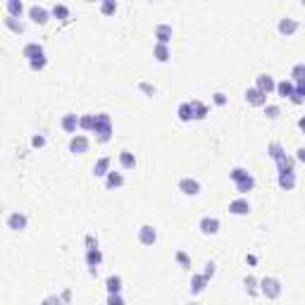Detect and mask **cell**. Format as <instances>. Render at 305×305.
I'll list each match as a JSON object with an SVG mask.
<instances>
[{"mask_svg": "<svg viewBox=\"0 0 305 305\" xmlns=\"http://www.w3.org/2000/svg\"><path fill=\"white\" fill-rule=\"evenodd\" d=\"M229 176H231V181L236 184V191H239V193H251L253 188H255V176H253L248 169H243V167H234V169L229 172Z\"/></svg>", "mask_w": 305, "mask_h": 305, "instance_id": "1", "label": "cell"}, {"mask_svg": "<svg viewBox=\"0 0 305 305\" xmlns=\"http://www.w3.org/2000/svg\"><path fill=\"white\" fill-rule=\"evenodd\" d=\"M93 134L100 143H108L112 139V120H110L108 112H98L96 122H93Z\"/></svg>", "mask_w": 305, "mask_h": 305, "instance_id": "2", "label": "cell"}, {"mask_svg": "<svg viewBox=\"0 0 305 305\" xmlns=\"http://www.w3.org/2000/svg\"><path fill=\"white\" fill-rule=\"evenodd\" d=\"M258 291H260L267 301H277L282 296V282L277 277H265L262 282H258Z\"/></svg>", "mask_w": 305, "mask_h": 305, "instance_id": "3", "label": "cell"}, {"mask_svg": "<svg viewBox=\"0 0 305 305\" xmlns=\"http://www.w3.org/2000/svg\"><path fill=\"white\" fill-rule=\"evenodd\" d=\"M277 184L284 191H294L296 184H298V176H296V169H282L279 176H277Z\"/></svg>", "mask_w": 305, "mask_h": 305, "instance_id": "4", "label": "cell"}, {"mask_svg": "<svg viewBox=\"0 0 305 305\" xmlns=\"http://www.w3.org/2000/svg\"><path fill=\"white\" fill-rule=\"evenodd\" d=\"M139 241H141V246H155L157 243V229L152 227V224H143L139 229Z\"/></svg>", "mask_w": 305, "mask_h": 305, "instance_id": "5", "label": "cell"}, {"mask_svg": "<svg viewBox=\"0 0 305 305\" xmlns=\"http://www.w3.org/2000/svg\"><path fill=\"white\" fill-rule=\"evenodd\" d=\"M29 19H31L33 24H38V26H43V24H48V19H50V10H45L43 5H31V7H29Z\"/></svg>", "mask_w": 305, "mask_h": 305, "instance_id": "6", "label": "cell"}, {"mask_svg": "<svg viewBox=\"0 0 305 305\" xmlns=\"http://www.w3.org/2000/svg\"><path fill=\"white\" fill-rule=\"evenodd\" d=\"M179 191L184 196H198L200 193V181L193 179V176H184V179H179Z\"/></svg>", "mask_w": 305, "mask_h": 305, "instance_id": "7", "label": "cell"}, {"mask_svg": "<svg viewBox=\"0 0 305 305\" xmlns=\"http://www.w3.org/2000/svg\"><path fill=\"white\" fill-rule=\"evenodd\" d=\"M88 139L84 136V134H74L72 136V141H69V152H74V155H84V152H88Z\"/></svg>", "mask_w": 305, "mask_h": 305, "instance_id": "8", "label": "cell"}, {"mask_svg": "<svg viewBox=\"0 0 305 305\" xmlns=\"http://www.w3.org/2000/svg\"><path fill=\"white\" fill-rule=\"evenodd\" d=\"M274 86H277V81H274L270 74H258V79H255V88H258L260 93H265V96H272Z\"/></svg>", "mask_w": 305, "mask_h": 305, "instance_id": "9", "label": "cell"}, {"mask_svg": "<svg viewBox=\"0 0 305 305\" xmlns=\"http://www.w3.org/2000/svg\"><path fill=\"white\" fill-rule=\"evenodd\" d=\"M229 212L236 215V217H246V215H251V203L246 198H236V200L229 203Z\"/></svg>", "mask_w": 305, "mask_h": 305, "instance_id": "10", "label": "cell"}, {"mask_svg": "<svg viewBox=\"0 0 305 305\" xmlns=\"http://www.w3.org/2000/svg\"><path fill=\"white\" fill-rule=\"evenodd\" d=\"M246 103H248V105H253V108H265V105H267V96H265V93H260L258 88L253 86V88H248V91H246Z\"/></svg>", "mask_w": 305, "mask_h": 305, "instance_id": "11", "label": "cell"}, {"mask_svg": "<svg viewBox=\"0 0 305 305\" xmlns=\"http://www.w3.org/2000/svg\"><path fill=\"white\" fill-rule=\"evenodd\" d=\"M26 224H29V217L24 212H12L7 217V229H12V231H24Z\"/></svg>", "mask_w": 305, "mask_h": 305, "instance_id": "12", "label": "cell"}, {"mask_svg": "<svg viewBox=\"0 0 305 305\" xmlns=\"http://www.w3.org/2000/svg\"><path fill=\"white\" fill-rule=\"evenodd\" d=\"M198 227H200V231H203L205 236H215V234H219V227H222V224H219L217 217H203Z\"/></svg>", "mask_w": 305, "mask_h": 305, "instance_id": "13", "label": "cell"}, {"mask_svg": "<svg viewBox=\"0 0 305 305\" xmlns=\"http://www.w3.org/2000/svg\"><path fill=\"white\" fill-rule=\"evenodd\" d=\"M22 55L29 60V62H33V60H41V57H45V50H43V45L41 43H26L24 45V50Z\"/></svg>", "mask_w": 305, "mask_h": 305, "instance_id": "14", "label": "cell"}, {"mask_svg": "<svg viewBox=\"0 0 305 305\" xmlns=\"http://www.w3.org/2000/svg\"><path fill=\"white\" fill-rule=\"evenodd\" d=\"M172 36H174V31H172L169 24H157V26H155V38H157L160 45H169Z\"/></svg>", "mask_w": 305, "mask_h": 305, "instance_id": "15", "label": "cell"}, {"mask_svg": "<svg viewBox=\"0 0 305 305\" xmlns=\"http://www.w3.org/2000/svg\"><path fill=\"white\" fill-rule=\"evenodd\" d=\"M277 29H279V33H282V36H294V33L301 29V24L296 22V19H291V17H284V19H279Z\"/></svg>", "mask_w": 305, "mask_h": 305, "instance_id": "16", "label": "cell"}, {"mask_svg": "<svg viewBox=\"0 0 305 305\" xmlns=\"http://www.w3.org/2000/svg\"><path fill=\"white\" fill-rule=\"evenodd\" d=\"M122 186H124V174L110 169L108 176H105V188H108V191H117V188H122Z\"/></svg>", "mask_w": 305, "mask_h": 305, "instance_id": "17", "label": "cell"}, {"mask_svg": "<svg viewBox=\"0 0 305 305\" xmlns=\"http://www.w3.org/2000/svg\"><path fill=\"white\" fill-rule=\"evenodd\" d=\"M188 110H191V120H205L207 105L200 100H188Z\"/></svg>", "mask_w": 305, "mask_h": 305, "instance_id": "18", "label": "cell"}, {"mask_svg": "<svg viewBox=\"0 0 305 305\" xmlns=\"http://www.w3.org/2000/svg\"><path fill=\"white\" fill-rule=\"evenodd\" d=\"M60 127H62V131H67V134H76V129H79V117H76L74 112H69V115L62 117Z\"/></svg>", "mask_w": 305, "mask_h": 305, "instance_id": "19", "label": "cell"}, {"mask_svg": "<svg viewBox=\"0 0 305 305\" xmlns=\"http://www.w3.org/2000/svg\"><path fill=\"white\" fill-rule=\"evenodd\" d=\"M274 91H277V96H279V98H291V96H294V81H289V79L277 81Z\"/></svg>", "mask_w": 305, "mask_h": 305, "instance_id": "20", "label": "cell"}, {"mask_svg": "<svg viewBox=\"0 0 305 305\" xmlns=\"http://www.w3.org/2000/svg\"><path fill=\"white\" fill-rule=\"evenodd\" d=\"M207 284H210V282H207V279L203 277V274H191V294H193V296L203 294Z\"/></svg>", "mask_w": 305, "mask_h": 305, "instance_id": "21", "label": "cell"}, {"mask_svg": "<svg viewBox=\"0 0 305 305\" xmlns=\"http://www.w3.org/2000/svg\"><path fill=\"white\" fill-rule=\"evenodd\" d=\"M105 289H108V296L122 294V277H117V274H110L108 279H105Z\"/></svg>", "mask_w": 305, "mask_h": 305, "instance_id": "22", "label": "cell"}, {"mask_svg": "<svg viewBox=\"0 0 305 305\" xmlns=\"http://www.w3.org/2000/svg\"><path fill=\"white\" fill-rule=\"evenodd\" d=\"M120 164H122V169H136V155L131 151H122L120 152Z\"/></svg>", "mask_w": 305, "mask_h": 305, "instance_id": "23", "label": "cell"}, {"mask_svg": "<svg viewBox=\"0 0 305 305\" xmlns=\"http://www.w3.org/2000/svg\"><path fill=\"white\" fill-rule=\"evenodd\" d=\"M100 262H103V253H100V248H91V251H86V265L91 267V270H98Z\"/></svg>", "mask_w": 305, "mask_h": 305, "instance_id": "24", "label": "cell"}, {"mask_svg": "<svg viewBox=\"0 0 305 305\" xmlns=\"http://www.w3.org/2000/svg\"><path fill=\"white\" fill-rule=\"evenodd\" d=\"M152 57H155L157 62H169V57H172V53H169V45L155 43V48H152Z\"/></svg>", "mask_w": 305, "mask_h": 305, "instance_id": "25", "label": "cell"}, {"mask_svg": "<svg viewBox=\"0 0 305 305\" xmlns=\"http://www.w3.org/2000/svg\"><path fill=\"white\" fill-rule=\"evenodd\" d=\"M267 155L272 157L274 162H279V160H282L284 155H286V151H284V146H282L279 141H272L270 146H267Z\"/></svg>", "mask_w": 305, "mask_h": 305, "instance_id": "26", "label": "cell"}, {"mask_svg": "<svg viewBox=\"0 0 305 305\" xmlns=\"http://www.w3.org/2000/svg\"><path fill=\"white\" fill-rule=\"evenodd\" d=\"M110 172V157H100V160H96V164H93V176H108Z\"/></svg>", "mask_w": 305, "mask_h": 305, "instance_id": "27", "label": "cell"}, {"mask_svg": "<svg viewBox=\"0 0 305 305\" xmlns=\"http://www.w3.org/2000/svg\"><path fill=\"white\" fill-rule=\"evenodd\" d=\"M24 12V2L22 0H7V17H14V19H19Z\"/></svg>", "mask_w": 305, "mask_h": 305, "instance_id": "28", "label": "cell"}, {"mask_svg": "<svg viewBox=\"0 0 305 305\" xmlns=\"http://www.w3.org/2000/svg\"><path fill=\"white\" fill-rule=\"evenodd\" d=\"M5 26H7L12 33H17V36L26 31V24H24L22 19H14V17H5Z\"/></svg>", "mask_w": 305, "mask_h": 305, "instance_id": "29", "label": "cell"}, {"mask_svg": "<svg viewBox=\"0 0 305 305\" xmlns=\"http://www.w3.org/2000/svg\"><path fill=\"white\" fill-rule=\"evenodd\" d=\"M291 103H296V105H303L305 103V81H301V84H294V96H291Z\"/></svg>", "mask_w": 305, "mask_h": 305, "instance_id": "30", "label": "cell"}, {"mask_svg": "<svg viewBox=\"0 0 305 305\" xmlns=\"http://www.w3.org/2000/svg\"><path fill=\"white\" fill-rule=\"evenodd\" d=\"M50 14H53L55 19L65 22V19H69V7H67V5H62V2H57V5H53V10H50Z\"/></svg>", "mask_w": 305, "mask_h": 305, "instance_id": "31", "label": "cell"}, {"mask_svg": "<svg viewBox=\"0 0 305 305\" xmlns=\"http://www.w3.org/2000/svg\"><path fill=\"white\" fill-rule=\"evenodd\" d=\"M243 286H246V294H248V296H258V294H260V291H258V279H255V277H251V274L243 279Z\"/></svg>", "mask_w": 305, "mask_h": 305, "instance_id": "32", "label": "cell"}, {"mask_svg": "<svg viewBox=\"0 0 305 305\" xmlns=\"http://www.w3.org/2000/svg\"><path fill=\"white\" fill-rule=\"evenodd\" d=\"M93 122H96V115H84V117H79V129L93 131Z\"/></svg>", "mask_w": 305, "mask_h": 305, "instance_id": "33", "label": "cell"}, {"mask_svg": "<svg viewBox=\"0 0 305 305\" xmlns=\"http://www.w3.org/2000/svg\"><path fill=\"white\" fill-rule=\"evenodd\" d=\"M291 79H294V84H301V81H305V65H303V62H298V65L294 67V72H291Z\"/></svg>", "mask_w": 305, "mask_h": 305, "instance_id": "34", "label": "cell"}, {"mask_svg": "<svg viewBox=\"0 0 305 305\" xmlns=\"http://www.w3.org/2000/svg\"><path fill=\"white\" fill-rule=\"evenodd\" d=\"M100 12H103L105 17L115 14V12H117V2H115V0H103V2H100Z\"/></svg>", "mask_w": 305, "mask_h": 305, "instance_id": "35", "label": "cell"}, {"mask_svg": "<svg viewBox=\"0 0 305 305\" xmlns=\"http://www.w3.org/2000/svg\"><path fill=\"white\" fill-rule=\"evenodd\" d=\"M176 117H179L181 122H191V110H188V100L179 105V110H176Z\"/></svg>", "mask_w": 305, "mask_h": 305, "instance_id": "36", "label": "cell"}, {"mask_svg": "<svg viewBox=\"0 0 305 305\" xmlns=\"http://www.w3.org/2000/svg\"><path fill=\"white\" fill-rule=\"evenodd\" d=\"M294 167H296V160L291 155H284L282 160L277 162V169H279V172H282V169H294Z\"/></svg>", "mask_w": 305, "mask_h": 305, "instance_id": "37", "label": "cell"}, {"mask_svg": "<svg viewBox=\"0 0 305 305\" xmlns=\"http://www.w3.org/2000/svg\"><path fill=\"white\" fill-rule=\"evenodd\" d=\"M176 262H179V265H181V267H184V270H191V258H188V255H186L184 251H176Z\"/></svg>", "mask_w": 305, "mask_h": 305, "instance_id": "38", "label": "cell"}, {"mask_svg": "<svg viewBox=\"0 0 305 305\" xmlns=\"http://www.w3.org/2000/svg\"><path fill=\"white\" fill-rule=\"evenodd\" d=\"M265 115H267V120H277L282 115V108L279 105H265Z\"/></svg>", "mask_w": 305, "mask_h": 305, "instance_id": "39", "label": "cell"}, {"mask_svg": "<svg viewBox=\"0 0 305 305\" xmlns=\"http://www.w3.org/2000/svg\"><path fill=\"white\" fill-rule=\"evenodd\" d=\"M215 272H217V265L215 262H205V270H203V277H205L207 282L215 277Z\"/></svg>", "mask_w": 305, "mask_h": 305, "instance_id": "40", "label": "cell"}, {"mask_svg": "<svg viewBox=\"0 0 305 305\" xmlns=\"http://www.w3.org/2000/svg\"><path fill=\"white\" fill-rule=\"evenodd\" d=\"M45 65H48V57H41V60H33V62H29V67H31L33 72H41V69H45Z\"/></svg>", "mask_w": 305, "mask_h": 305, "instance_id": "41", "label": "cell"}, {"mask_svg": "<svg viewBox=\"0 0 305 305\" xmlns=\"http://www.w3.org/2000/svg\"><path fill=\"white\" fill-rule=\"evenodd\" d=\"M212 103H215L217 108H224V105H227V96H224L222 91H217V93L212 96Z\"/></svg>", "mask_w": 305, "mask_h": 305, "instance_id": "42", "label": "cell"}, {"mask_svg": "<svg viewBox=\"0 0 305 305\" xmlns=\"http://www.w3.org/2000/svg\"><path fill=\"white\" fill-rule=\"evenodd\" d=\"M108 305H127L122 294H115V296H108Z\"/></svg>", "mask_w": 305, "mask_h": 305, "instance_id": "43", "label": "cell"}, {"mask_svg": "<svg viewBox=\"0 0 305 305\" xmlns=\"http://www.w3.org/2000/svg\"><path fill=\"white\" fill-rule=\"evenodd\" d=\"M139 88H141L143 93H148V96H155V91H157L152 84H146V81H141V84H139Z\"/></svg>", "mask_w": 305, "mask_h": 305, "instance_id": "44", "label": "cell"}, {"mask_svg": "<svg viewBox=\"0 0 305 305\" xmlns=\"http://www.w3.org/2000/svg\"><path fill=\"white\" fill-rule=\"evenodd\" d=\"M31 146H33V148H43V146H45V136H33Z\"/></svg>", "mask_w": 305, "mask_h": 305, "instance_id": "45", "label": "cell"}, {"mask_svg": "<svg viewBox=\"0 0 305 305\" xmlns=\"http://www.w3.org/2000/svg\"><path fill=\"white\" fill-rule=\"evenodd\" d=\"M41 305H62V301H60L57 296H48V298H45Z\"/></svg>", "mask_w": 305, "mask_h": 305, "instance_id": "46", "label": "cell"}, {"mask_svg": "<svg viewBox=\"0 0 305 305\" xmlns=\"http://www.w3.org/2000/svg\"><path fill=\"white\" fill-rule=\"evenodd\" d=\"M86 246H88L86 251H91V248H98V241L93 239V234H88V236H86Z\"/></svg>", "mask_w": 305, "mask_h": 305, "instance_id": "47", "label": "cell"}, {"mask_svg": "<svg viewBox=\"0 0 305 305\" xmlns=\"http://www.w3.org/2000/svg\"><path fill=\"white\" fill-rule=\"evenodd\" d=\"M294 160H298V162H305V148H298L296 151V157Z\"/></svg>", "mask_w": 305, "mask_h": 305, "instance_id": "48", "label": "cell"}, {"mask_svg": "<svg viewBox=\"0 0 305 305\" xmlns=\"http://www.w3.org/2000/svg\"><path fill=\"white\" fill-rule=\"evenodd\" d=\"M69 298H72V291H65V294H62V298H60V301H65V303H67Z\"/></svg>", "mask_w": 305, "mask_h": 305, "instance_id": "49", "label": "cell"}, {"mask_svg": "<svg viewBox=\"0 0 305 305\" xmlns=\"http://www.w3.org/2000/svg\"><path fill=\"white\" fill-rule=\"evenodd\" d=\"M188 305H200V303H196V301H191V303H188Z\"/></svg>", "mask_w": 305, "mask_h": 305, "instance_id": "50", "label": "cell"}]
</instances>
